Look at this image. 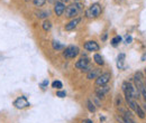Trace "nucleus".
I'll use <instances>...</instances> for the list:
<instances>
[{
	"mask_svg": "<svg viewBox=\"0 0 146 123\" xmlns=\"http://www.w3.org/2000/svg\"><path fill=\"white\" fill-rule=\"evenodd\" d=\"M123 91L125 93V99H127V97L137 99L138 95H139V92L130 83H128V82H124L123 83Z\"/></svg>",
	"mask_w": 146,
	"mask_h": 123,
	"instance_id": "obj_1",
	"label": "nucleus"
},
{
	"mask_svg": "<svg viewBox=\"0 0 146 123\" xmlns=\"http://www.w3.org/2000/svg\"><path fill=\"white\" fill-rule=\"evenodd\" d=\"M82 10V5L76 2V3H72L70 5L69 7H66L65 9V17L68 18H72L74 16H76L80 11Z\"/></svg>",
	"mask_w": 146,
	"mask_h": 123,
	"instance_id": "obj_2",
	"label": "nucleus"
},
{
	"mask_svg": "<svg viewBox=\"0 0 146 123\" xmlns=\"http://www.w3.org/2000/svg\"><path fill=\"white\" fill-rule=\"evenodd\" d=\"M101 14V6L99 3H92L89 9L86 11V16L88 18H97Z\"/></svg>",
	"mask_w": 146,
	"mask_h": 123,
	"instance_id": "obj_3",
	"label": "nucleus"
},
{
	"mask_svg": "<svg viewBox=\"0 0 146 123\" xmlns=\"http://www.w3.org/2000/svg\"><path fill=\"white\" fill-rule=\"evenodd\" d=\"M134 82H135V86L138 92H142V89L145 87L144 85V76L141 72H137L134 76Z\"/></svg>",
	"mask_w": 146,
	"mask_h": 123,
	"instance_id": "obj_4",
	"label": "nucleus"
},
{
	"mask_svg": "<svg viewBox=\"0 0 146 123\" xmlns=\"http://www.w3.org/2000/svg\"><path fill=\"white\" fill-rule=\"evenodd\" d=\"M110 73H104L101 75L98 76V78H96V85L97 86H102V85H107L108 82L110 81Z\"/></svg>",
	"mask_w": 146,
	"mask_h": 123,
	"instance_id": "obj_5",
	"label": "nucleus"
},
{
	"mask_svg": "<svg viewBox=\"0 0 146 123\" xmlns=\"http://www.w3.org/2000/svg\"><path fill=\"white\" fill-rule=\"evenodd\" d=\"M78 54H79V48L76 46H69L64 49L63 56L66 58H74L78 56Z\"/></svg>",
	"mask_w": 146,
	"mask_h": 123,
	"instance_id": "obj_6",
	"label": "nucleus"
},
{
	"mask_svg": "<svg viewBox=\"0 0 146 123\" xmlns=\"http://www.w3.org/2000/svg\"><path fill=\"white\" fill-rule=\"evenodd\" d=\"M65 5L62 1H56L54 6V11L56 14V16H62L65 12Z\"/></svg>",
	"mask_w": 146,
	"mask_h": 123,
	"instance_id": "obj_7",
	"label": "nucleus"
},
{
	"mask_svg": "<svg viewBox=\"0 0 146 123\" xmlns=\"http://www.w3.org/2000/svg\"><path fill=\"white\" fill-rule=\"evenodd\" d=\"M14 105L16 106L17 109H24V107H27L29 105V102L27 101V99L25 96H20L14 102Z\"/></svg>",
	"mask_w": 146,
	"mask_h": 123,
	"instance_id": "obj_8",
	"label": "nucleus"
},
{
	"mask_svg": "<svg viewBox=\"0 0 146 123\" xmlns=\"http://www.w3.org/2000/svg\"><path fill=\"white\" fill-rule=\"evenodd\" d=\"M88 66H89V58L88 57H82V58H80L75 63V67L79 68V70H83L86 67H88Z\"/></svg>",
	"mask_w": 146,
	"mask_h": 123,
	"instance_id": "obj_9",
	"label": "nucleus"
},
{
	"mask_svg": "<svg viewBox=\"0 0 146 123\" xmlns=\"http://www.w3.org/2000/svg\"><path fill=\"white\" fill-rule=\"evenodd\" d=\"M110 91V87L108 85H102V86H99V87L96 88V94H97V97H104L108 92Z\"/></svg>",
	"mask_w": 146,
	"mask_h": 123,
	"instance_id": "obj_10",
	"label": "nucleus"
},
{
	"mask_svg": "<svg viewBox=\"0 0 146 123\" xmlns=\"http://www.w3.org/2000/svg\"><path fill=\"white\" fill-rule=\"evenodd\" d=\"M84 48L87 49V51H89V52H97V51H99V45L96 43V41H93V40H90V41H87L86 44H84Z\"/></svg>",
	"mask_w": 146,
	"mask_h": 123,
	"instance_id": "obj_11",
	"label": "nucleus"
},
{
	"mask_svg": "<svg viewBox=\"0 0 146 123\" xmlns=\"http://www.w3.org/2000/svg\"><path fill=\"white\" fill-rule=\"evenodd\" d=\"M81 21V19L80 18H74L73 20H71L69 24H66L65 25V30H72V29H74L78 25H79V22Z\"/></svg>",
	"mask_w": 146,
	"mask_h": 123,
	"instance_id": "obj_12",
	"label": "nucleus"
},
{
	"mask_svg": "<svg viewBox=\"0 0 146 123\" xmlns=\"http://www.w3.org/2000/svg\"><path fill=\"white\" fill-rule=\"evenodd\" d=\"M99 75H101L99 68H91V70L88 72L87 77H88L89 80H92V78H98V76H99Z\"/></svg>",
	"mask_w": 146,
	"mask_h": 123,
	"instance_id": "obj_13",
	"label": "nucleus"
},
{
	"mask_svg": "<svg viewBox=\"0 0 146 123\" xmlns=\"http://www.w3.org/2000/svg\"><path fill=\"white\" fill-rule=\"evenodd\" d=\"M124 62H125V54H119V56L117 58V67L123 68L124 67Z\"/></svg>",
	"mask_w": 146,
	"mask_h": 123,
	"instance_id": "obj_14",
	"label": "nucleus"
},
{
	"mask_svg": "<svg viewBox=\"0 0 146 123\" xmlns=\"http://www.w3.org/2000/svg\"><path fill=\"white\" fill-rule=\"evenodd\" d=\"M117 120L120 121L121 123H135L134 122V120H133L131 118H128L127 115H123V118L117 116Z\"/></svg>",
	"mask_w": 146,
	"mask_h": 123,
	"instance_id": "obj_15",
	"label": "nucleus"
},
{
	"mask_svg": "<svg viewBox=\"0 0 146 123\" xmlns=\"http://www.w3.org/2000/svg\"><path fill=\"white\" fill-rule=\"evenodd\" d=\"M93 59H94V62L98 64V65H104L105 64V61H104V58H102V56L101 55H99V54H96L94 56H93Z\"/></svg>",
	"mask_w": 146,
	"mask_h": 123,
	"instance_id": "obj_16",
	"label": "nucleus"
},
{
	"mask_svg": "<svg viewBox=\"0 0 146 123\" xmlns=\"http://www.w3.org/2000/svg\"><path fill=\"white\" fill-rule=\"evenodd\" d=\"M42 27H43V29H44L45 32H48V30L52 28V22H51V21H48V20H45V21L43 22Z\"/></svg>",
	"mask_w": 146,
	"mask_h": 123,
	"instance_id": "obj_17",
	"label": "nucleus"
},
{
	"mask_svg": "<svg viewBox=\"0 0 146 123\" xmlns=\"http://www.w3.org/2000/svg\"><path fill=\"white\" fill-rule=\"evenodd\" d=\"M120 40H121V37H120V36H116V37H113V38L111 39V45L116 47V46L120 43Z\"/></svg>",
	"mask_w": 146,
	"mask_h": 123,
	"instance_id": "obj_18",
	"label": "nucleus"
},
{
	"mask_svg": "<svg viewBox=\"0 0 146 123\" xmlns=\"http://www.w3.org/2000/svg\"><path fill=\"white\" fill-rule=\"evenodd\" d=\"M87 106H88V110H89L90 112H96V106H94V103L91 102L90 100H88V101H87Z\"/></svg>",
	"mask_w": 146,
	"mask_h": 123,
	"instance_id": "obj_19",
	"label": "nucleus"
},
{
	"mask_svg": "<svg viewBox=\"0 0 146 123\" xmlns=\"http://www.w3.org/2000/svg\"><path fill=\"white\" fill-rule=\"evenodd\" d=\"M52 45H53V48H54L55 51L63 49V47H64L62 44H60V43H58V41H56V40H54V41H53V44H52Z\"/></svg>",
	"mask_w": 146,
	"mask_h": 123,
	"instance_id": "obj_20",
	"label": "nucleus"
},
{
	"mask_svg": "<svg viewBox=\"0 0 146 123\" xmlns=\"http://www.w3.org/2000/svg\"><path fill=\"white\" fill-rule=\"evenodd\" d=\"M62 86H63V84H62V82H60V81H54V82L52 83V87L53 88L60 89V88H62Z\"/></svg>",
	"mask_w": 146,
	"mask_h": 123,
	"instance_id": "obj_21",
	"label": "nucleus"
},
{
	"mask_svg": "<svg viewBox=\"0 0 146 123\" xmlns=\"http://www.w3.org/2000/svg\"><path fill=\"white\" fill-rule=\"evenodd\" d=\"M33 2H34V5L36 7H42L46 2V0H33Z\"/></svg>",
	"mask_w": 146,
	"mask_h": 123,
	"instance_id": "obj_22",
	"label": "nucleus"
},
{
	"mask_svg": "<svg viewBox=\"0 0 146 123\" xmlns=\"http://www.w3.org/2000/svg\"><path fill=\"white\" fill-rule=\"evenodd\" d=\"M37 17H38V18H46V17H48V12H46V11H42V12H38V14H37Z\"/></svg>",
	"mask_w": 146,
	"mask_h": 123,
	"instance_id": "obj_23",
	"label": "nucleus"
},
{
	"mask_svg": "<svg viewBox=\"0 0 146 123\" xmlns=\"http://www.w3.org/2000/svg\"><path fill=\"white\" fill-rule=\"evenodd\" d=\"M56 96H58V97H65V96H66V92H64V91H58V92L56 93Z\"/></svg>",
	"mask_w": 146,
	"mask_h": 123,
	"instance_id": "obj_24",
	"label": "nucleus"
},
{
	"mask_svg": "<svg viewBox=\"0 0 146 123\" xmlns=\"http://www.w3.org/2000/svg\"><path fill=\"white\" fill-rule=\"evenodd\" d=\"M141 93H142V95H143V97H144V100H145V103H146V86L143 88V89H142V92H141Z\"/></svg>",
	"mask_w": 146,
	"mask_h": 123,
	"instance_id": "obj_25",
	"label": "nucleus"
},
{
	"mask_svg": "<svg viewBox=\"0 0 146 123\" xmlns=\"http://www.w3.org/2000/svg\"><path fill=\"white\" fill-rule=\"evenodd\" d=\"M125 40H126V43H127V44H130V43H131V40H133V38H131V36H127Z\"/></svg>",
	"mask_w": 146,
	"mask_h": 123,
	"instance_id": "obj_26",
	"label": "nucleus"
},
{
	"mask_svg": "<svg viewBox=\"0 0 146 123\" xmlns=\"http://www.w3.org/2000/svg\"><path fill=\"white\" fill-rule=\"evenodd\" d=\"M82 123H93V122H92L91 120H89V119H86V120L82 121Z\"/></svg>",
	"mask_w": 146,
	"mask_h": 123,
	"instance_id": "obj_27",
	"label": "nucleus"
},
{
	"mask_svg": "<svg viewBox=\"0 0 146 123\" xmlns=\"http://www.w3.org/2000/svg\"><path fill=\"white\" fill-rule=\"evenodd\" d=\"M143 109H144V110H145V111H146V103H145V104H144V105H143Z\"/></svg>",
	"mask_w": 146,
	"mask_h": 123,
	"instance_id": "obj_28",
	"label": "nucleus"
},
{
	"mask_svg": "<svg viewBox=\"0 0 146 123\" xmlns=\"http://www.w3.org/2000/svg\"><path fill=\"white\" fill-rule=\"evenodd\" d=\"M63 1H65V2H66V1H69V0H62V2H63Z\"/></svg>",
	"mask_w": 146,
	"mask_h": 123,
	"instance_id": "obj_29",
	"label": "nucleus"
},
{
	"mask_svg": "<svg viewBox=\"0 0 146 123\" xmlns=\"http://www.w3.org/2000/svg\"><path fill=\"white\" fill-rule=\"evenodd\" d=\"M48 1H50V2H53V1H54V0H48Z\"/></svg>",
	"mask_w": 146,
	"mask_h": 123,
	"instance_id": "obj_30",
	"label": "nucleus"
},
{
	"mask_svg": "<svg viewBox=\"0 0 146 123\" xmlns=\"http://www.w3.org/2000/svg\"><path fill=\"white\" fill-rule=\"evenodd\" d=\"M75 1H79V0H75Z\"/></svg>",
	"mask_w": 146,
	"mask_h": 123,
	"instance_id": "obj_31",
	"label": "nucleus"
},
{
	"mask_svg": "<svg viewBox=\"0 0 146 123\" xmlns=\"http://www.w3.org/2000/svg\"><path fill=\"white\" fill-rule=\"evenodd\" d=\"M145 73H146V68H145Z\"/></svg>",
	"mask_w": 146,
	"mask_h": 123,
	"instance_id": "obj_32",
	"label": "nucleus"
},
{
	"mask_svg": "<svg viewBox=\"0 0 146 123\" xmlns=\"http://www.w3.org/2000/svg\"><path fill=\"white\" fill-rule=\"evenodd\" d=\"M26 1H27V0H26Z\"/></svg>",
	"mask_w": 146,
	"mask_h": 123,
	"instance_id": "obj_33",
	"label": "nucleus"
}]
</instances>
